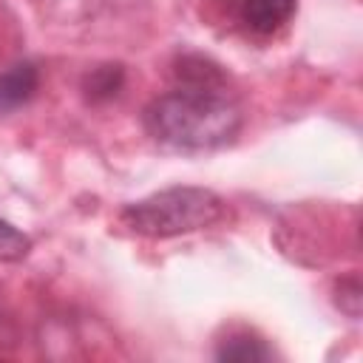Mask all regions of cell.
I'll return each instance as SVG.
<instances>
[{"label": "cell", "mask_w": 363, "mask_h": 363, "mask_svg": "<svg viewBox=\"0 0 363 363\" xmlns=\"http://www.w3.org/2000/svg\"><path fill=\"white\" fill-rule=\"evenodd\" d=\"M122 82H125L122 65H99V68H94V71L85 77L82 91H85V96H88L91 102H105V99H111V96L119 94Z\"/></svg>", "instance_id": "cell-7"}, {"label": "cell", "mask_w": 363, "mask_h": 363, "mask_svg": "<svg viewBox=\"0 0 363 363\" xmlns=\"http://www.w3.org/2000/svg\"><path fill=\"white\" fill-rule=\"evenodd\" d=\"M145 128L153 139L182 150H213L235 139L241 111L224 91L182 88L156 96L145 108Z\"/></svg>", "instance_id": "cell-1"}, {"label": "cell", "mask_w": 363, "mask_h": 363, "mask_svg": "<svg viewBox=\"0 0 363 363\" xmlns=\"http://www.w3.org/2000/svg\"><path fill=\"white\" fill-rule=\"evenodd\" d=\"M176 79L182 88H199V91H224V71L201 57V54H187L176 62Z\"/></svg>", "instance_id": "cell-5"}, {"label": "cell", "mask_w": 363, "mask_h": 363, "mask_svg": "<svg viewBox=\"0 0 363 363\" xmlns=\"http://www.w3.org/2000/svg\"><path fill=\"white\" fill-rule=\"evenodd\" d=\"M31 252V238L26 233H20L14 224H9L6 218H0V261H23Z\"/></svg>", "instance_id": "cell-8"}, {"label": "cell", "mask_w": 363, "mask_h": 363, "mask_svg": "<svg viewBox=\"0 0 363 363\" xmlns=\"http://www.w3.org/2000/svg\"><path fill=\"white\" fill-rule=\"evenodd\" d=\"M216 357L230 363H261V360H269V349L264 346V340L252 335H233L218 346Z\"/></svg>", "instance_id": "cell-6"}, {"label": "cell", "mask_w": 363, "mask_h": 363, "mask_svg": "<svg viewBox=\"0 0 363 363\" xmlns=\"http://www.w3.org/2000/svg\"><path fill=\"white\" fill-rule=\"evenodd\" d=\"M337 306L349 318L360 315V278L357 275H349V278L337 281Z\"/></svg>", "instance_id": "cell-9"}, {"label": "cell", "mask_w": 363, "mask_h": 363, "mask_svg": "<svg viewBox=\"0 0 363 363\" xmlns=\"http://www.w3.org/2000/svg\"><path fill=\"white\" fill-rule=\"evenodd\" d=\"M40 85V71L31 62H17L0 74V113L26 105Z\"/></svg>", "instance_id": "cell-3"}, {"label": "cell", "mask_w": 363, "mask_h": 363, "mask_svg": "<svg viewBox=\"0 0 363 363\" xmlns=\"http://www.w3.org/2000/svg\"><path fill=\"white\" fill-rule=\"evenodd\" d=\"M224 216V199L207 187H167L147 199L128 204L119 221L145 238H173L204 230Z\"/></svg>", "instance_id": "cell-2"}, {"label": "cell", "mask_w": 363, "mask_h": 363, "mask_svg": "<svg viewBox=\"0 0 363 363\" xmlns=\"http://www.w3.org/2000/svg\"><path fill=\"white\" fill-rule=\"evenodd\" d=\"M244 23L258 34H272L295 14L298 0H238Z\"/></svg>", "instance_id": "cell-4"}]
</instances>
